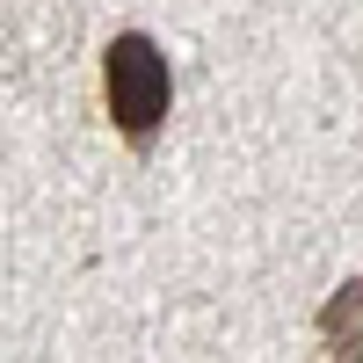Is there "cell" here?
<instances>
[{
  "instance_id": "2",
  "label": "cell",
  "mask_w": 363,
  "mask_h": 363,
  "mask_svg": "<svg viewBox=\"0 0 363 363\" xmlns=\"http://www.w3.org/2000/svg\"><path fill=\"white\" fill-rule=\"evenodd\" d=\"M320 342H327L335 363H363V277H349L320 306Z\"/></svg>"
},
{
  "instance_id": "1",
  "label": "cell",
  "mask_w": 363,
  "mask_h": 363,
  "mask_svg": "<svg viewBox=\"0 0 363 363\" xmlns=\"http://www.w3.org/2000/svg\"><path fill=\"white\" fill-rule=\"evenodd\" d=\"M102 87H109V124L131 145H153V131L167 124V102H174V73L145 29H124L102 51Z\"/></svg>"
}]
</instances>
